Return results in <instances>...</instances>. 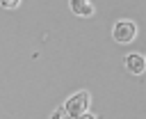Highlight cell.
<instances>
[{
	"instance_id": "obj_1",
	"label": "cell",
	"mask_w": 146,
	"mask_h": 119,
	"mask_svg": "<svg viewBox=\"0 0 146 119\" xmlns=\"http://www.w3.org/2000/svg\"><path fill=\"white\" fill-rule=\"evenodd\" d=\"M89 105H91V94L87 92V89H80L78 94H73L62 108L68 112V117L71 119H75V117H80V114H84V112H89Z\"/></svg>"
},
{
	"instance_id": "obj_2",
	"label": "cell",
	"mask_w": 146,
	"mask_h": 119,
	"mask_svg": "<svg viewBox=\"0 0 146 119\" xmlns=\"http://www.w3.org/2000/svg\"><path fill=\"white\" fill-rule=\"evenodd\" d=\"M112 37H114L116 43H130V41H135V37H137V23L128 21V18L116 21L114 27H112Z\"/></svg>"
},
{
	"instance_id": "obj_3",
	"label": "cell",
	"mask_w": 146,
	"mask_h": 119,
	"mask_svg": "<svg viewBox=\"0 0 146 119\" xmlns=\"http://www.w3.org/2000/svg\"><path fill=\"white\" fill-rule=\"evenodd\" d=\"M123 66L128 69V73L141 76V73L146 71V60H144L141 53H128V55L123 57Z\"/></svg>"
},
{
	"instance_id": "obj_4",
	"label": "cell",
	"mask_w": 146,
	"mask_h": 119,
	"mask_svg": "<svg viewBox=\"0 0 146 119\" xmlns=\"http://www.w3.org/2000/svg\"><path fill=\"white\" fill-rule=\"evenodd\" d=\"M68 7H71V11L75 16H82V18H89L96 11L94 5H91V0H68Z\"/></svg>"
},
{
	"instance_id": "obj_5",
	"label": "cell",
	"mask_w": 146,
	"mask_h": 119,
	"mask_svg": "<svg viewBox=\"0 0 146 119\" xmlns=\"http://www.w3.org/2000/svg\"><path fill=\"white\" fill-rule=\"evenodd\" d=\"M50 119H71V117H68V112H66L64 108H57V110L50 114Z\"/></svg>"
},
{
	"instance_id": "obj_6",
	"label": "cell",
	"mask_w": 146,
	"mask_h": 119,
	"mask_svg": "<svg viewBox=\"0 0 146 119\" xmlns=\"http://www.w3.org/2000/svg\"><path fill=\"white\" fill-rule=\"evenodd\" d=\"M21 5V0H0V7H5V9H16Z\"/></svg>"
},
{
	"instance_id": "obj_7",
	"label": "cell",
	"mask_w": 146,
	"mask_h": 119,
	"mask_svg": "<svg viewBox=\"0 0 146 119\" xmlns=\"http://www.w3.org/2000/svg\"><path fill=\"white\" fill-rule=\"evenodd\" d=\"M75 119H98V117L91 114V112H84V114H80V117H75Z\"/></svg>"
},
{
	"instance_id": "obj_8",
	"label": "cell",
	"mask_w": 146,
	"mask_h": 119,
	"mask_svg": "<svg viewBox=\"0 0 146 119\" xmlns=\"http://www.w3.org/2000/svg\"><path fill=\"white\" fill-rule=\"evenodd\" d=\"M144 60H146V57H144Z\"/></svg>"
}]
</instances>
